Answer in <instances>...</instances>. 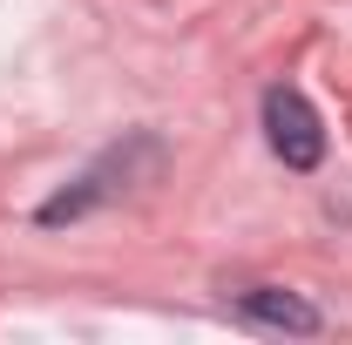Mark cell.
Instances as JSON below:
<instances>
[{"instance_id":"obj_1","label":"cell","mask_w":352,"mask_h":345,"mask_svg":"<svg viewBox=\"0 0 352 345\" xmlns=\"http://www.w3.org/2000/svg\"><path fill=\"white\" fill-rule=\"evenodd\" d=\"M156 156H163V149H156V135H129V142H122V149H109V156H102L82 183H68L61 197H47V203H41V223H75V216H88L102 197L129 190L135 163H156Z\"/></svg>"},{"instance_id":"obj_2","label":"cell","mask_w":352,"mask_h":345,"mask_svg":"<svg viewBox=\"0 0 352 345\" xmlns=\"http://www.w3.org/2000/svg\"><path fill=\"white\" fill-rule=\"evenodd\" d=\"M264 135H271V149H278L285 170H318V156H325V129H318L311 102L285 82L264 95Z\"/></svg>"},{"instance_id":"obj_3","label":"cell","mask_w":352,"mask_h":345,"mask_svg":"<svg viewBox=\"0 0 352 345\" xmlns=\"http://www.w3.org/2000/svg\"><path fill=\"white\" fill-rule=\"evenodd\" d=\"M237 311L251 318V325H271V332H318V311H311L305 298H292V291H244L237 298Z\"/></svg>"}]
</instances>
